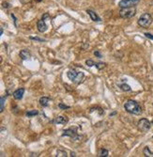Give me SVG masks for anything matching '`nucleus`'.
I'll return each instance as SVG.
<instances>
[{"mask_svg":"<svg viewBox=\"0 0 153 157\" xmlns=\"http://www.w3.org/2000/svg\"><path fill=\"white\" fill-rule=\"evenodd\" d=\"M124 109L130 113V114L133 115H141L142 114V106H140V103H137L136 101H133V100H128L124 103Z\"/></svg>","mask_w":153,"mask_h":157,"instance_id":"1","label":"nucleus"},{"mask_svg":"<svg viewBox=\"0 0 153 157\" xmlns=\"http://www.w3.org/2000/svg\"><path fill=\"white\" fill-rule=\"evenodd\" d=\"M67 76L69 80H71L73 84L79 85L83 82L85 78V75L84 73L82 72H76L75 70H69V71L67 73Z\"/></svg>","mask_w":153,"mask_h":157,"instance_id":"2","label":"nucleus"},{"mask_svg":"<svg viewBox=\"0 0 153 157\" xmlns=\"http://www.w3.org/2000/svg\"><path fill=\"white\" fill-rule=\"evenodd\" d=\"M152 16L149 13H143L138 19V25L143 28H147L152 24Z\"/></svg>","mask_w":153,"mask_h":157,"instance_id":"3","label":"nucleus"},{"mask_svg":"<svg viewBox=\"0 0 153 157\" xmlns=\"http://www.w3.org/2000/svg\"><path fill=\"white\" fill-rule=\"evenodd\" d=\"M136 14L135 8H121L119 11V16L123 19H131Z\"/></svg>","mask_w":153,"mask_h":157,"instance_id":"4","label":"nucleus"},{"mask_svg":"<svg viewBox=\"0 0 153 157\" xmlns=\"http://www.w3.org/2000/svg\"><path fill=\"white\" fill-rule=\"evenodd\" d=\"M151 127V123L147 119H141L137 123V128L139 131H141L143 133H147L149 131Z\"/></svg>","mask_w":153,"mask_h":157,"instance_id":"5","label":"nucleus"},{"mask_svg":"<svg viewBox=\"0 0 153 157\" xmlns=\"http://www.w3.org/2000/svg\"><path fill=\"white\" fill-rule=\"evenodd\" d=\"M140 0H121L119 3L120 8H133L138 5Z\"/></svg>","mask_w":153,"mask_h":157,"instance_id":"6","label":"nucleus"},{"mask_svg":"<svg viewBox=\"0 0 153 157\" xmlns=\"http://www.w3.org/2000/svg\"><path fill=\"white\" fill-rule=\"evenodd\" d=\"M62 137H69L72 139H77L79 137H78V133H77V128L74 127V128H69V129L64 130Z\"/></svg>","mask_w":153,"mask_h":157,"instance_id":"7","label":"nucleus"},{"mask_svg":"<svg viewBox=\"0 0 153 157\" xmlns=\"http://www.w3.org/2000/svg\"><path fill=\"white\" fill-rule=\"evenodd\" d=\"M37 27H38V30L40 32L43 33V32H45L46 30L48 29V25H46L45 23V20H40V21H38V24H37Z\"/></svg>","mask_w":153,"mask_h":157,"instance_id":"8","label":"nucleus"},{"mask_svg":"<svg viewBox=\"0 0 153 157\" xmlns=\"http://www.w3.org/2000/svg\"><path fill=\"white\" fill-rule=\"evenodd\" d=\"M24 93H25V89L24 88H20L18 89H16L13 92V98L15 100H22V99H23Z\"/></svg>","mask_w":153,"mask_h":157,"instance_id":"9","label":"nucleus"},{"mask_svg":"<svg viewBox=\"0 0 153 157\" xmlns=\"http://www.w3.org/2000/svg\"><path fill=\"white\" fill-rule=\"evenodd\" d=\"M68 121H69V119L67 117L58 116V117H56L55 119L54 123H56V124H66V123H68Z\"/></svg>","mask_w":153,"mask_h":157,"instance_id":"10","label":"nucleus"},{"mask_svg":"<svg viewBox=\"0 0 153 157\" xmlns=\"http://www.w3.org/2000/svg\"><path fill=\"white\" fill-rule=\"evenodd\" d=\"M86 12H87V14L90 16V19L92 20V21H94V22H100V21H102V20H100V17H99L97 14H96V12H94L93 11L87 10Z\"/></svg>","mask_w":153,"mask_h":157,"instance_id":"11","label":"nucleus"},{"mask_svg":"<svg viewBox=\"0 0 153 157\" xmlns=\"http://www.w3.org/2000/svg\"><path fill=\"white\" fill-rule=\"evenodd\" d=\"M30 56H31V55H30V53L27 51V50H22L20 52V58L23 59V60H27L28 59Z\"/></svg>","mask_w":153,"mask_h":157,"instance_id":"12","label":"nucleus"},{"mask_svg":"<svg viewBox=\"0 0 153 157\" xmlns=\"http://www.w3.org/2000/svg\"><path fill=\"white\" fill-rule=\"evenodd\" d=\"M50 98H48V97H41V99H40V104L41 106H43V107H47L48 106H49V103H50Z\"/></svg>","mask_w":153,"mask_h":157,"instance_id":"13","label":"nucleus"},{"mask_svg":"<svg viewBox=\"0 0 153 157\" xmlns=\"http://www.w3.org/2000/svg\"><path fill=\"white\" fill-rule=\"evenodd\" d=\"M6 99H7V95L2 96L1 99H0V112H3V111H4V108H5Z\"/></svg>","mask_w":153,"mask_h":157,"instance_id":"14","label":"nucleus"},{"mask_svg":"<svg viewBox=\"0 0 153 157\" xmlns=\"http://www.w3.org/2000/svg\"><path fill=\"white\" fill-rule=\"evenodd\" d=\"M109 155V151L106 149H100L98 152V157H107Z\"/></svg>","mask_w":153,"mask_h":157,"instance_id":"15","label":"nucleus"},{"mask_svg":"<svg viewBox=\"0 0 153 157\" xmlns=\"http://www.w3.org/2000/svg\"><path fill=\"white\" fill-rule=\"evenodd\" d=\"M143 153L146 157H153V152L150 151V149L148 147H145V149L143 151Z\"/></svg>","mask_w":153,"mask_h":157,"instance_id":"16","label":"nucleus"},{"mask_svg":"<svg viewBox=\"0 0 153 157\" xmlns=\"http://www.w3.org/2000/svg\"><path fill=\"white\" fill-rule=\"evenodd\" d=\"M39 114V111L38 110H30V111H27V113H25V115H27V117L30 118V117H34V116H37Z\"/></svg>","mask_w":153,"mask_h":157,"instance_id":"17","label":"nucleus"},{"mask_svg":"<svg viewBox=\"0 0 153 157\" xmlns=\"http://www.w3.org/2000/svg\"><path fill=\"white\" fill-rule=\"evenodd\" d=\"M105 66H106V64L103 62H96L95 63V67L97 68L99 71H102V69L105 68Z\"/></svg>","mask_w":153,"mask_h":157,"instance_id":"18","label":"nucleus"},{"mask_svg":"<svg viewBox=\"0 0 153 157\" xmlns=\"http://www.w3.org/2000/svg\"><path fill=\"white\" fill-rule=\"evenodd\" d=\"M120 89L123 90V91H131V90H132L131 87H130L129 85H127V84H122V85H120Z\"/></svg>","mask_w":153,"mask_h":157,"instance_id":"19","label":"nucleus"},{"mask_svg":"<svg viewBox=\"0 0 153 157\" xmlns=\"http://www.w3.org/2000/svg\"><path fill=\"white\" fill-rule=\"evenodd\" d=\"M86 64L87 65L88 67H92V66H95V62L93 61L92 59H87L86 61Z\"/></svg>","mask_w":153,"mask_h":157,"instance_id":"20","label":"nucleus"},{"mask_svg":"<svg viewBox=\"0 0 153 157\" xmlns=\"http://www.w3.org/2000/svg\"><path fill=\"white\" fill-rule=\"evenodd\" d=\"M29 39L30 40H34V41H38V42H45L44 39H41V38H39V37H30Z\"/></svg>","mask_w":153,"mask_h":157,"instance_id":"21","label":"nucleus"},{"mask_svg":"<svg viewBox=\"0 0 153 157\" xmlns=\"http://www.w3.org/2000/svg\"><path fill=\"white\" fill-rule=\"evenodd\" d=\"M58 107L61 108V109H69V108H71V106H65V104H63L62 103H60L58 104Z\"/></svg>","mask_w":153,"mask_h":157,"instance_id":"22","label":"nucleus"},{"mask_svg":"<svg viewBox=\"0 0 153 157\" xmlns=\"http://www.w3.org/2000/svg\"><path fill=\"white\" fill-rule=\"evenodd\" d=\"M55 156H68L66 151H58V154Z\"/></svg>","mask_w":153,"mask_h":157,"instance_id":"23","label":"nucleus"},{"mask_svg":"<svg viewBox=\"0 0 153 157\" xmlns=\"http://www.w3.org/2000/svg\"><path fill=\"white\" fill-rule=\"evenodd\" d=\"M94 56H97V58H102V55L100 54V52L99 50H97V51L94 52Z\"/></svg>","mask_w":153,"mask_h":157,"instance_id":"24","label":"nucleus"},{"mask_svg":"<svg viewBox=\"0 0 153 157\" xmlns=\"http://www.w3.org/2000/svg\"><path fill=\"white\" fill-rule=\"evenodd\" d=\"M145 36L147 38V39H150V40L153 41V35L150 34V33H145Z\"/></svg>","mask_w":153,"mask_h":157,"instance_id":"25","label":"nucleus"},{"mask_svg":"<svg viewBox=\"0 0 153 157\" xmlns=\"http://www.w3.org/2000/svg\"><path fill=\"white\" fill-rule=\"evenodd\" d=\"M8 5H10V4H8V3H6V2H4L3 3V8H8V7H10V6H8Z\"/></svg>","mask_w":153,"mask_h":157,"instance_id":"26","label":"nucleus"},{"mask_svg":"<svg viewBox=\"0 0 153 157\" xmlns=\"http://www.w3.org/2000/svg\"><path fill=\"white\" fill-rule=\"evenodd\" d=\"M11 17H12V19H13V21H14L15 27H17V24H16V18H15V16H14V14H11Z\"/></svg>","mask_w":153,"mask_h":157,"instance_id":"27","label":"nucleus"},{"mask_svg":"<svg viewBox=\"0 0 153 157\" xmlns=\"http://www.w3.org/2000/svg\"><path fill=\"white\" fill-rule=\"evenodd\" d=\"M20 1H21L22 3H24V4H25V3H27V2H28V1H29V0H20Z\"/></svg>","mask_w":153,"mask_h":157,"instance_id":"28","label":"nucleus"},{"mask_svg":"<svg viewBox=\"0 0 153 157\" xmlns=\"http://www.w3.org/2000/svg\"><path fill=\"white\" fill-rule=\"evenodd\" d=\"M3 32H4V30H3V28L1 27V28H0V35H3Z\"/></svg>","mask_w":153,"mask_h":157,"instance_id":"29","label":"nucleus"},{"mask_svg":"<svg viewBox=\"0 0 153 157\" xmlns=\"http://www.w3.org/2000/svg\"><path fill=\"white\" fill-rule=\"evenodd\" d=\"M114 115H116V112H114V113H112V114H110V116H114Z\"/></svg>","mask_w":153,"mask_h":157,"instance_id":"30","label":"nucleus"}]
</instances>
